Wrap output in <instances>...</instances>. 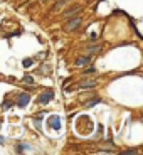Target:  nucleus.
I'll return each instance as SVG.
<instances>
[{"instance_id": "nucleus-1", "label": "nucleus", "mask_w": 143, "mask_h": 155, "mask_svg": "<svg viewBox=\"0 0 143 155\" xmlns=\"http://www.w3.org/2000/svg\"><path fill=\"white\" fill-rule=\"evenodd\" d=\"M52 98H54V91H52V89L44 91V93L39 96V103H40V105H47L49 101H52Z\"/></svg>"}, {"instance_id": "nucleus-2", "label": "nucleus", "mask_w": 143, "mask_h": 155, "mask_svg": "<svg viewBox=\"0 0 143 155\" xmlns=\"http://www.w3.org/2000/svg\"><path fill=\"white\" fill-rule=\"evenodd\" d=\"M47 123L51 125V128H54L56 132H59V130H61V118H59L57 115L49 116V118H47Z\"/></svg>"}, {"instance_id": "nucleus-3", "label": "nucleus", "mask_w": 143, "mask_h": 155, "mask_svg": "<svg viewBox=\"0 0 143 155\" xmlns=\"http://www.w3.org/2000/svg\"><path fill=\"white\" fill-rule=\"evenodd\" d=\"M29 101H30V95H27V93H20L19 99H17V106H19V108H25L29 105Z\"/></svg>"}, {"instance_id": "nucleus-4", "label": "nucleus", "mask_w": 143, "mask_h": 155, "mask_svg": "<svg viewBox=\"0 0 143 155\" xmlns=\"http://www.w3.org/2000/svg\"><path fill=\"white\" fill-rule=\"evenodd\" d=\"M79 25H81V17H74V15H73V19L67 22L66 29L67 30H74V29H77Z\"/></svg>"}, {"instance_id": "nucleus-5", "label": "nucleus", "mask_w": 143, "mask_h": 155, "mask_svg": "<svg viewBox=\"0 0 143 155\" xmlns=\"http://www.w3.org/2000/svg\"><path fill=\"white\" fill-rule=\"evenodd\" d=\"M76 12H81V7H79V5H73L69 10L64 12V15H66V17H73V15H76Z\"/></svg>"}, {"instance_id": "nucleus-6", "label": "nucleus", "mask_w": 143, "mask_h": 155, "mask_svg": "<svg viewBox=\"0 0 143 155\" xmlns=\"http://www.w3.org/2000/svg\"><path fill=\"white\" fill-rule=\"evenodd\" d=\"M88 62H91V56H89V54H88L86 58L76 59V64H77V66H84V64H88Z\"/></svg>"}, {"instance_id": "nucleus-7", "label": "nucleus", "mask_w": 143, "mask_h": 155, "mask_svg": "<svg viewBox=\"0 0 143 155\" xmlns=\"http://www.w3.org/2000/svg\"><path fill=\"white\" fill-rule=\"evenodd\" d=\"M32 147L27 145V143H20L19 147H17V152H27V150H30Z\"/></svg>"}, {"instance_id": "nucleus-8", "label": "nucleus", "mask_w": 143, "mask_h": 155, "mask_svg": "<svg viewBox=\"0 0 143 155\" xmlns=\"http://www.w3.org/2000/svg\"><path fill=\"white\" fill-rule=\"evenodd\" d=\"M22 81H24L25 84H34V78H32V76H29V74H27V76H24V78H22Z\"/></svg>"}, {"instance_id": "nucleus-9", "label": "nucleus", "mask_w": 143, "mask_h": 155, "mask_svg": "<svg viewBox=\"0 0 143 155\" xmlns=\"http://www.w3.org/2000/svg\"><path fill=\"white\" fill-rule=\"evenodd\" d=\"M32 64H34L32 59H24V61H22V66H24V68H30Z\"/></svg>"}, {"instance_id": "nucleus-10", "label": "nucleus", "mask_w": 143, "mask_h": 155, "mask_svg": "<svg viewBox=\"0 0 143 155\" xmlns=\"http://www.w3.org/2000/svg\"><path fill=\"white\" fill-rule=\"evenodd\" d=\"M10 108H12V103H10V101H3L2 110H5V111H7V110H10Z\"/></svg>"}, {"instance_id": "nucleus-11", "label": "nucleus", "mask_w": 143, "mask_h": 155, "mask_svg": "<svg viewBox=\"0 0 143 155\" xmlns=\"http://www.w3.org/2000/svg\"><path fill=\"white\" fill-rule=\"evenodd\" d=\"M88 86L93 88V86H96V83H94V81H89V83H81V88H88Z\"/></svg>"}, {"instance_id": "nucleus-12", "label": "nucleus", "mask_w": 143, "mask_h": 155, "mask_svg": "<svg viewBox=\"0 0 143 155\" xmlns=\"http://www.w3.org/2000/svg\"><path fill=\"white\" fill-rule=\"evenodd\" d=\"M98 103H101V99H93V101H89L86 106L88 108H91V106H94V105H98Z\"/></svg>"}, {"instance_id": "nucleus-13", "label": "nucleus", "mask_w": 143, "mask_h": 155, "mask_svg": "<svg viewBox=\"0 0 143 155\" xmlns=\"http://www.w3.org/2000/svg\"><path fill=\"white\" fill-rule=\"evenodd\" d=\"M84 73H86V74H89V73H94V68H89V69H86Z\"/></svg>"}]
</instances>
